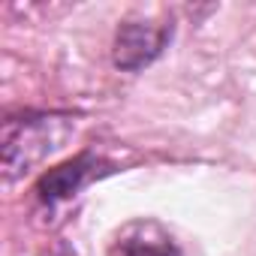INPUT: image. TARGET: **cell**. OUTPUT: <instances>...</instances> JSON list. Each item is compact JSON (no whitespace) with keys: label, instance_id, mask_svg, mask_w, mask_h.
Wrapping results in <instances>:
<instances>
[{"label":"cell","instance_id":"obj_1","mask_svg":"<svg viewBox=\"0 0 256 256\" xmlns=\"http://www.w3.org/2000/svg\"><path fill=\"white\" fill-rule=\"evenodd\" d=\"M72 120L66 114H28V118H10L4 126V169L6 178H16L28 172L34 163L46 160L72 133Z\"/></svg>","mask_w":256,"mask_h":256},{"label":"cell","instance_id":"obj_4","mask_svg":"<svg viewBox=\"0 0 256 256\" xmlns=\"http://www.w3.org/2000/svg\"><path fill=\"white\" fill-rule=\"evenodd\" d=\"M96 166H102V160H96L94 154H82V157H76V160H70V163L52 169V172L40 181V187H36L40 199H42L46 205H54V202H60V199L76 196V193L96 175V172H94Z\"/></svg>","mask_w":256,"mask_h":256},{"label":"cell","instance_id":"obj_3","mask_svg":"<svg viewBox=\"0 0 256 256\" xmlns=\"http://www.w3.org/2000/svg\"><path fill=\"white\" fill-rule=\"evenodd\" d=\"M108 256H181V250L160 223L133 220L114 235Z\"/></svg>","mask_w":256,"mask_h":256},{"label":"cell","instance_id":"obj_2","mask_svg":"<svg viewBox=\"0 0 256 256\" xmlns=\"http://www.w3.org/2000/svg\"><path fill=\"white\" fill-rule=\"evenodd\" d=\"M172 24L148 22V18H130L124 22L114 40V64L120 70H142L148 66L169 42Z\"/></svg>","mask_w":256,"mask_h":256}]
</instances>
